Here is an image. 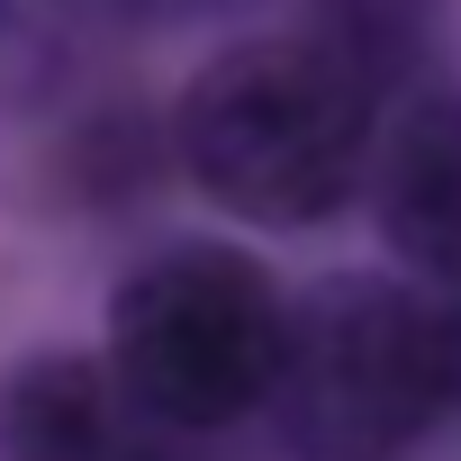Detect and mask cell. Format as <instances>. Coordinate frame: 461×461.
I'll use <instances>...</instances> for the list:
<instances>
[{
    "label": "cell",
    "mask_w": 461,
    "mask_h": 461,
    "mask_svg": "<svg viewBox=\"0 0 461 461\" xmlns=\"http://www.w3.org/2000/svg\"><path fill=\"white\" fill-rule=\"evenodd\" d=\"M380 118H389V91L317 28L245 37L181 82L172 154L226 217L317 226L371 181Z\"/></svg>",
    "instance_id": "obj_1"
},
{
    "label": "cell",
    "mask_w": 461,
    "mask_h": 461,
    "mask_svg": "<svg viewBox=\"0 0 461 461\" xmlns=\"http://www.w3.org/2000/svg\"><path fill=\"white\" fill-rule=\"evenodd\" d=\"M263 407L317 461H389L461 407V308L416 281L335 272L290 299Z\"/></svg>",
    "instance_id": "obj_2"
},
{
    "label": "cell",
    "mask_w": 461,
    "mask_h": 461,
    "mask_svg": "<svg viewBox=\"0 0 461 461\" xmlns=\"http://www.w3.org/2000/svg\"><path fill=\"white\" fill-rule=\"evenodd\" d=\"M281 281L236 245H172L109 299V380L154 434H217L272 398Z\"/></svg>",
    "instance_id": "obj_3"
},
{
    "label": "cell",
    "mask_w": 461,
    "mask_h": 461,
    "mask_svg": "<svg viewBox=\"0 0 461 461\" xmlns=\"http://www.w3.org/2000/svg\"><path fill=\"white\" fill-rule=\"evenodd\" d=\"M362 190L407 281L461 308V91H407L380 118Z\"/></svg>",
    "instance_id": "obj_4"
},
{
    "label": "cell",
    "mask_w": 461,
    "mask_h": 461,
    "mask_svg": "<svg viewBox=\"0 0 461 461\" xmlns=\"http://www.w3.org/2000/svg\"><path fill=\"white\" fill-rule=\"evenodd\" d=\"M0 461H172V434L118 398L109 362L28 353L0 371Z\"/></svg>",
    "instance_id": "obj_5"
},
{
    "label": "cell",
    "mask_w": 461,
    "mask_h": 461,
    "mask_svg": "<svg viewBox=\"0 0 461 461\" xmlns=\"http://www.w3.org/2000/svg\"><path fill=\"white\" fill-rule=\"evenodd\" d=\"M163 0H0V109L55 100L100 46L136 37Z\"/></svg>",
    "instance_id": "obj_6"
}]
</instances>
